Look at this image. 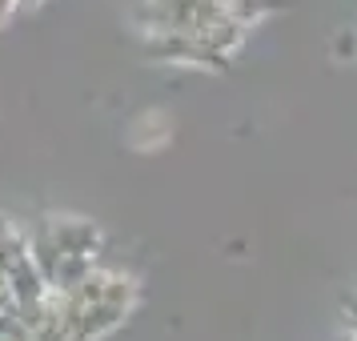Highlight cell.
I'll list each match as a JSON object with an SVG mask.
<instances>
[{"label": "cell", "instance_id": "2", "mask_svg": "<svg viewBox=\"0 0 357 341\" xmlns=\"http://www.w3.org/2000/svg\"><path fill=\"white\" fill-rule=\"evenodd\" d=\"M333 52H337V61L354 56V52H357V36H354V33H341V36H337V45H333Z\"/></svg>", "mask_w": 357, "mask_h": 341}, {"label": "cell", "instance_id": "1", "mask_svg": "<svg viewBox=\"0 0 357 341\" xmlns=\"http://www.w3.org/2000/svg\"><path fill=\"white\" fill-rule=\"evenodd\" d=\"M277 8H281V0H225V13L237 17L241 24H253V20L277 13Z\"/></svg>", "mask_w": 357, "mask_h": 341}]
</instances>
